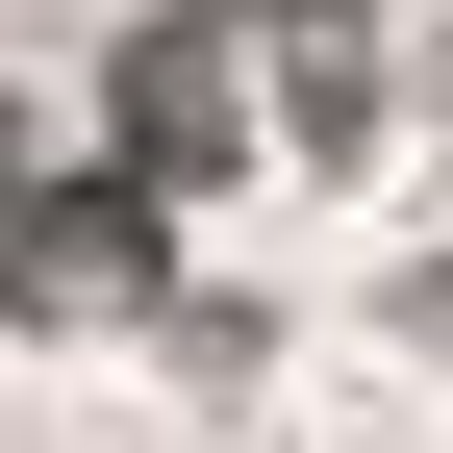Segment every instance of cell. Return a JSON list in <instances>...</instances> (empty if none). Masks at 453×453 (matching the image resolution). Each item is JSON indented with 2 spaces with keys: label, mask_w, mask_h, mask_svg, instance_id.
I'll return each instance as SVG.
<instances>
[{
  "label": "cell",
  "mask_w": 453,
  "mask_h": 453,
  "mask_svg": "<svg viewBox=\"0 0 453 453\" xmlns=\"http://www.w3.org/2000/svg\"><path fill=\"white\" fill-rule=\"evenodd\" d=\"M0 303H26V327H151V303H177V202H151V177H26V202H0Z\"/></svg>",
  "instance_id": "6da1fadb"
},
{
  "label": "cell",
  "mask_w": 453,
  "mask_h": 453,
  "mask_svg": "<svg viewBox=\"0 0 453 453\" xmlns=\"http://www.w3.org/2000/svg\"><path fill=\"white\" fill-rule=\"evenodd\" d=\"M226 151H252V101H226V50H202V26H127V50H101V177L202 202Z\"/></svg>",
  "instance_id": "7a4b0ae2"
},
{
  "label": "cell",
  "mask_w": 453,
  "mask_h": 453,
  "mask_svg": "<svg viewBox=\"0 0 453 453\" xmlns=\"http://www.w3.org/2000/svg\"><path fill=\"white\" fill-rule=\"evenodd\" d=\"M378 127H403V76H378V26H303V76H277V151H327V177H353Z\"/></svg>",
  "instance_id": "3957f363"
},
{
  "label": "cell",
  "mask_w": 453,
  "mask_h": 453,
  "mask_svg": "<svg viewBox=\"0 0 453 453\" xmlns=\"http://www.w3.org/2000/svg\"><path fill=\"white\" fill-rule=\"evenodd\" d=\"M226 26H277V50H303V26H378V0H226Z\"/></svg>",
  "instance_id": "277c9868"
},
{
  "label": "cell",
  "mask_w": 453,
  "mask_h": 453,
  "mask_svg": "<svg viewBox=\"0 0 453 453\" xmlns=\"http://www.w3.org/2000/svg\"><path fill=\"white\" fill-rule=\"evenodd\" d=\"M403 327H453V252H403Z\"/></svg>",
  "instance_id": "5b68a950"
},
{
  "label": "cell",
  "mask_w": 453,
  "mask_h": 453,
  "mask_svg": "<svg viewBox=\"0 0 453 453\" xmlns=\"http://www.w3.org/2000/svg\"><path fill=\"white\" fill-rule=\"evenodd\" d=\"M0 202H26V127H0Z\"/></svg>",
  "instance_id": "8992f818"
}]
</instances>
